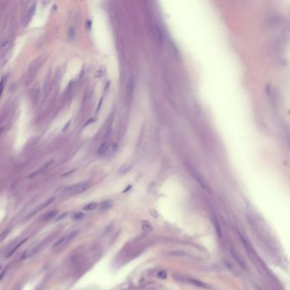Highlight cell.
Wrapping results in <instances>:
<instances>
[{"label":"cell","mask_w":290,"mask_h":290,"mask_svg":"<svg viewBox=\"0 0 290 290\" xmlns=\"http://www.w3.org/2000/svg\"><path fill=\"white\" fill-rule=\"evenodd\" d=\"M90 187V183L89 182H80L77 184H74V185L69 186L67 187H66L65 191L69 194H72V195H77V194H80L82 192L85 191L87 189Z\"/></svg>","instance_id":"1"},{"label":"cell","mask_w":290,"mask_h":290,"mask_svg":"<svg viewBox=\"0 0 290 290\" xmlns=\"http://www.w3.org/2000/svg\"><path fill=\"white\" fill-rule=\"evenodd\" d=\"M231 255H232V257L234 258V260L238 262V264L242 267V268L247 269V266H246V264H245V261L242 260L241 256L236 253V251H234L233 249H231Z\"/></svg>","instance_id":"2"},{"label":"cell","mask_w":290,"mask_h":290,"mask_svg":"<svg viewBox=\"0 0 290 290\" xmlns=\"http://www.w3.org/2000/svg\"><path fill=\"white\" fill-rule=\"evenodd\" d=\"M53 163V160H51V161H49V162H47L46 163H44L43 166L41 167V168H39L38 169H37L36 170L35 172H33V173H32V174H31L30 175H29V178H32V177H34V176H37L38 174H41L42 172H43L44 170L45 169H47L49 168V167L51 165V163Z\"/></svg>","instance_id":"3"},{"label":"cell","mask_w":290,"mask_h":290,"mask_svg":"<svg viewBox=\"0 0 290 290\" xmlns=\"http://www.w3.org/2000/svg\"><path fill=\"white\" fill-rule=\"evenodd\" d=\"M54 200H55V197H52V198H50V199H49V200L45 201V202H43V203H42V204H40L39 206H38V207L37 208H36V209H35L34 211H32V213L30 214V215H29L28 217L30 218V217H32L35 213H37V212H38L39 210L43 209V208H46L47 206H49V205L50 204V203H51Z\"/></svg>","instance_id":"4"},{"label":"cell","mask_w":290,"mask_h":290,"mask_svg":"<svg viewBox=\"0 0 290 290\" xmlns=\"http://www.w3.org/2000/svg\"><path fill=\"white\" fill-rule=\"evenodd\" d=\"M109 146H110V144H109V142H108L107 140H104V141H103L102 143L100 145V146H99V148H98V154H100V155L105 154V153L108 151Z\"/></svg>","instance_id":"5"},{"label":"cell","mask_w":290,"mask_h":290,"mask_svg":"<svg viewBox=\"0 0 290 290\" xmlns=\"http://www.w3.org/2000/svg\"><path fill=\"white\" fill-rule=\"evenodd\" d=\"M154 31H155V35H156V38H157V42L160 44H162L163 43V32H162L161 28L158 26H155Z\"/></svg>","instance_id":"6"},{"label":"cell","mask_w":290,"mask_h":290,"mask_svg":"<svg viewBox=\"0 0 290 290\" xmlns=\"http://www.w3.org/2000/svg\"><path fill=\"white\" fill-rule=\"evenodd\" d=\"M141 229L142 231H146V232H150V231L153 230V226L148 220H143L141 222Z\"/></svg>","instance_id":"7"},{"label":"cell","mask_w":290,"mask_h":290,"mask_svg":"<svg viewBox=\"0 0 290 290\" xmlns=\"http://www.w3.org/2000/svg\"><path fill=\"white\" fill-rule=\"evenodd\" d=\"M57 214H58V210L57 209L51 210V211H49V213L45 214L43 217H42V220H45V221L46 220H49L53 218H55Z\"/></svg>","instance_id":"8"},{"label":"cell","mask_w":290,"mask_h":290,"mask_svg":"<svg viewBox=\"0 0 290 290\" xmlns=\"http://www.w3.org/2000/svg\"><path fill=\"white\" fill-rule=\"evenodd\" d=\"M132 169V166L130 164H124V165L121 166L118 169V174L120 175H124L128 174L130 170Z\"/></svg>","instance_id":"9"},{"label":"cell","mask_w":290,"mask_h":290,"mask_svg":"<svg viewBox=\"0 0 290 290\" xmlns=\"http://www.w3.org/2000/svg\"><path fill=\"white\" fill-rule=\"evenodd\" d=\"M112 205H113V202L111 200H106L100 203V210H107L112 207Z\"/></svg>","instance_id":"10"},{"label":"cell","mask_w":290,"mask_h":290,"mask_svg":"<svg viewBox=\"0 0 290 290\" xmlns=\"http://www.w3.org/2000/svg\"><path fill=\"white\" fill-rule=\"evenodd\" d=\"M190 282H191L192 284H194V285L199 287V288H209V286H208V284H206L205 283H203V282L199 281V280H197V279H193V278H191Z\"/></svg>","instance_id":"11"},{"label":"cell","mask_w":290,"mask_h":290,"mask_svg":"<svg viewBox=\"0 0 290 290\" xmlns=\"http://www.w3.org/2000/svg\"><path fill=\"white\" fill-rule=\"evenodd\" d=\"M213 223H214V229H215V231L217 233V236H219L220 238L222 236V231H221V226H220L219 221L217 220V219H213Z\"/></svg>","instance_id":"12"},{"label":"cell","mask_w":290,"mask_h":290,"mask_svg":"<svg viewBox=\"0 0 290 290\" xmlns=\"http://www.w3.org/2000/svg\"><path fill=\"white\" fill-rule=\"evenodd\" d=\"M70 241V239L68 238V236H63V238H60L59 240H58L56 242H55V243L53 245V249H56V248H58V247H60V246H61V245L62 244H64L65 243V242H69Z\"/></svg>","instance_id":"13"},{"label":"cell","mask_w":290,"mask_h":290,"mask_svg":"<svg viewBox=\"0 0 290 290\" xmlns=\"http://www.w3.org/2000/svg\"><path fill=\"white\" fill-rule=\"evenodd\" d=\"M26 241H27V239H25V240L21 241V242H19V243H17V244H16L15 247H13V248H12V249H10V251H9V252L7 253V257H10V256H11V254H13V253H15L16 250H17V249H18V248L20 247L21 245H22V244H23L24 242H26Z\"/></svg>","instance_id":"14"},{"label":"cell","mask_w":290,"mask_h":290,"mask_svg":"<svg viewBox=\"0 0 290 290\" xmlns=\"http://www.w3.org/2000/svg\"><path fill=\"white\" fill-rule=\"evenodd\" d=\"M97 207H98V204H97L96 203H89V204L85 205L83 208V210H86V211H92V210L95 209Z\"/></svg>","instance_id":"15"},{"label":"cell","mask_w":290,"mask_h":290,"mask_svg":"<svg viewBox=\"0 0 290 290\" xmlns=\"http://www.w3.org/2000/svg\"><path fill=\"white\" fill-rule=\"evenodd\" d=\"M193 175H194V178H195V179H196V180H197L198 181V182L200 183V185L202 186L204 188V189H207V190H208L207 185H206V183L204 182V181L203 180V179H202V178H201V177H200L199 175L197 174H196V173H195V174H193Z\"/></svg>","instance_id":"16"},{"label":"cell","mask_w":290,"mask_h":290,"mask_svg":"<svg viewBox=\"0 0 290 290\" xmlns=\"http://www.w3.org/2000/svg\"><path fill=\"white\" fill-rule=\"evenodd\" d=\"M169 254L172 255V256H185L186 255V253L183 252V251L174 250V251H169Z\"/></svg>","instance_id":"17"},{"label":"cell","mask_w":290,"mask_h":290,"mask_svg":"<svg viewBox=\"0 0 290 290\" xmlns=\"http://www.w3.org/2000/svg\"><path fill=\"white\" fill-rule=\"evenodd\" d=\"M83 217H84V214L83 213H81V212H77V213H75L72 214V219L73 220H80L82 219Z\"/></svg>","instance_id":"18"},{"label":"cell","mask_w":290,"mask_h":290,"mask_svg":"<svg viewBox=\"0 0 290 290\" xmlns=\"http://www.w3.org/2000/svg\"><path fill=\"white\" fill-rule=\"evenodd\" d=\"M106 73V68L105 66H101L100 68L98 69V71L96 72L95 73V77H102Z\"/></svg>","instance_id":"19"},{"label":"cell","mask_w":290,"mask_h":290,"mask_svg":"<svg viewBox=\"0 0 290 290\" xmlns=\"http://www.w3.org/2000/svg\"><path fill=\"white\" fill-rule=\"evenodd\" d=\"M10 230H11L10 228H9V229L4 230L1 234H0V242H2V241H4V240L5 238H6V236H7V235L10 233Z\"/></svg>","instance_id":"20"},{"label":"cell","mask_w":290,"mask_h":290,"mask_svg":"<svg viewBox=\"0 0 290 290\" xmlns=\"http://www.w3.org/2000/svg\"><path fill=\"white\" fill-rule=\"evenodd\" d=\"M75 33H76V32H75L74 27H72L71 28L69 29V32H68V37H69V39H71V40H73V39H74V38H75Z\"/></svg>","instance_id":"21"},{"label":"cell","mask_w":290,"mask_h":290,"mask_svg":"<svg viewBox=\"0 0 290 290\" xmlns=\"http://www.w3.org/2000/svg\"><path fill=\"white\" fill-rule=\"evenodd\" d=\"M239 236H240V239H241V241H242V243L244 244V246H245V248H246V249H248V250H250V248H249V243H248L247 242V240L246 239L244 238V236H242L240 233H239Z\"/></svg>","instance_id":"22"},{"label":"cell","mask_w":290,"mask_h":290,"mask_svg":"<svg viewBox=\"0 0 290 290\" xmlns=\"http://www.w3.org/2000/svg\"><path fill=\"white\" fill-rule=\"evenodd\" d=\"M5 80H6V77H4L1 80V82H0V97L2 95V93H3V90H4V84H5Z\"/></svg>","instance_id":"23"},{"label":"cell","mask_w":290,"mask_h":290,"mask_svg":"<svg viewBox=\"0 0 290 290\" xmlns=\"http://www.w3.org/2000/svg\"><path fill=\"white\" fill-rule=\"evenodd\" d=\"M35 11H36V4H34L32 6V8H31L30 9V11H29V20H31V19L32 18V16H33V15H34L35 14Z\"/></svg>","instance_id":"24"},{"label":"cell","mask_w":290,"mask_h":290,"mask_svg":"<svg viewBox=\"0 0 290 290\" xmlns=\"http://www.w3.org/2000/svg\"><path fill=\"white\" fill-rule=\"evenodd\" d=\"M157 277L162 278V279H164V278L167 277V273L165 270H160V271L157 272Z\"/></svg>","instance_id":"25"},{"label":"cell","mask_w":290,"mask_h":290,"mask_svg":"<svg viewBox=\"0 0 290 290\" xmlns=\"http://www.w3.org/2000/svg\"><path fill=\"white\" fill-rule=\"evenodd\" d=\"M111 132V126H109V127L107 128V132H106V134H105V138H106V139L108 138V136L110 135Z\"/></svg>","instance_id":"26"},{"label":"cell","mask_w":290,"mask_h":290,"mask_svg":"<svg viewBox=\"0 0 290 290\" xmlns=\"http://www.w3.org/2000/svg\"><path fill=\"white\" fill-rule=\"evenodd\" d=\"M66 214H63V215L59 216V217H58V218L56 219V221H59V220L62 219L64 218V217H66Z\"/></svg>","instance_id":"27"},{"label":"cell","mask_w":290,"mask_h":290,"mask_svg":"<svg viewBox=\"0 0 290 290\" xmlns=\"http://www.w3.org/2000/svg\"><path fill=\"white\" fill-rule=\"evenodd\" d=\"M70 124H71V121H69V122H67V124H66V125L65 126V128H64V130H66V128H67L69 125H70Z\"/></svg>","instance_id":"28"},{"label":"cell","mask_w":290,"mask_h":290,"mask_svg":"<svg viewBox=\"0 0 290 290\" xmlns=\"http://www.w3.org/2000/svg\"><path fill=\"white\" fill-rule=\"evenodd\" d=\"M257 290H260V288H259L258 287H257Z\"/></svg>","instance_id":"29"}]
</instances>
